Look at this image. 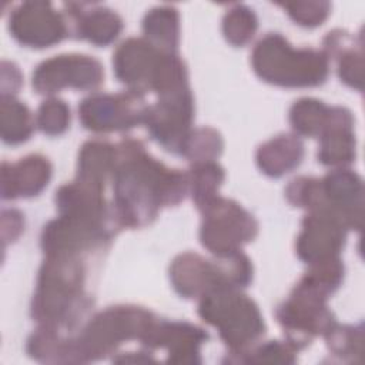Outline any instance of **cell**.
Wrapping results in <instances>:
<instances>
[{
	"mask_svg": "<svg viewBox=\"0 0 365 365\" xmlns=\"http://www.w3.org/2000/svg\"><path fill=\"white\" fill-rule=\"evenodd\" d=\"M255 70L268 81L282 86H312L324 80L327 64L312 50L294 51L281 37L259 41L254 53Z\"/></svg>",
	"mask_w": 365,
	"mask_h": 365,
	"instance_id": "1",
	"label": "cell"
},
{
	"mask_svg": "<svg viewBox=\"0 0 365 365\" xmlns=\"http://www.w3.org/2000/svg\"><path fill=\"white\" fill-rule=\"evenodd\" d=\"M200 314L218 327L224 341L234 349L252 344L264 331L257 307L242 295L232 294L230 288L214 289L204 297Z\"/></svg>",
	"mask_w": 365,
	"mask_h": 365,
	"instance_id": "2",
	"label": "cell"
},
{
	"mask_svg": "<svg viewBox=\"0 0 365 365\" xmlns=\"http://www.w3.org/2000/svg\"><path fill=\"white\" fill-rule=\"evenodd\" d=\"M202 228V242L214 252L228 255L235 252V245L248 241L255 232L254 220L240 207L228 201L214 202Z\"/></svg>",
	"mask_w": 365,
	"mask_h": 365,
	"instance_id": "3",
	"label": "cell"
},
{
	"mask_svg": "<svg viewBox=\"0 0 365 365\" xmlns=\"http://www.w3.org/2000/svg\"><path fill=\"white\" fill-rule=\"evenodd\" d=\"M100 78L101 70L96 60L84 56H60L38 67L33 77V86L40 93H53L64 86L94 87Z\"/></svg>",
	"mask_w": 365,
	"mask_h": 365,
	"instance_id": "4",
	"label": "cell"
},
{
	"mask_svg": "<svg viewBox=\"0 0 365 365\" xmlns=\"http://www.w3.org/2000/svg\"><path fill=\"white\" fill-rule=\"evenodd\" d=\"M143 104L135 96H97L84 100L81 117L86 127L93 130H117L133 127L143 118Z\"/></svg>",
	"mask_w": 365,
	"mask_h": 365,
	"instance_id": "5",
	"label": "cell"
},
{
	"mask_svg": "<svg viewBox=\"0 0 365 365\" xmlns=\"http://www.w3.org/2000/svg\"><path fill=\"white\" fill-rule=\"evenodd\" d=\"M10 30H13L16 38L33 47H44L63 37V23L58 20V16L23 6L10 20Z\"/></svg>",
	"mask_w": 365,
	"mask_h": 365,
	"instance_id": "6",
	"label": "cell"
},
{
	"mask_svg": "<svg viewBox=\"0 0 365 365\" xmlns=\"http://www.w3.org/2000/svg\"><path fill=\"white\" fill-rule=\"evenodd\" d=\"M341 231L335 227L334 220H328L325 214L309 215L304 221V232L299 237L298 252L307 261L322 262V258L329 255L336 250L341 241Z\"/></svg>",
	"mask_w": 365,
	"mask_h": 365,
	"instance_id": "7",
	"label": "cell"
},
{
	"mask_svg": "<svg viewBox=\"0 0 365 365\" xmlns=\"http://www.w3.org/2000/svg\"><path fill=\"white\" fill-rule=\"evenodd\" d=\"M48 177L50 165L46 158L37 155L21 158L16 165H10V171L3 167V197L33 195L47 184Z\"/></svg>",
	"mask_w": 365,
	"mask_h": 365,
	"instance_id": "8",
	"label": "cell"
},
{
	"mask_svg": "<svg viewBox=\"0 0 365 365\" xmlns=\"http://www.w3.org/2000/svg\"><path fill=\"white\" fill-rule=\"evenodd\" d=\"M302 155V145L298 140L282 135L281 138L272 140L269 144L261 147L258 161L261 168L271 175H279L287 173L291 167L299 163Z\"/></svg>",
	"mask_w": 365,
	"mask_h": 365,
	"instance_id": "9",
	"label": "cell"
},
{
	"mask_svg": "<svg viewBox=\"0 0 365 365\" xmlns=\"http://www.w3.org/2000/svg\"><path fill=\"white\" fill-rule=\"evenodd\" d=\"M30 113L24 104L6 98L3 96L1 104V134L3 140L10 144H17L29 138L31 131Z\"/></svg>",
	"mask_w": 365,
	"mask_h": 365,
	"instance_id": "10",
	"label": "cell"
},
{
	"mask_svg": "<svg viewBox=\"0 0 365 365\" xmlns=\"http://www.w3.org/2000/svg\"><path fill=\"white\" fill-rule=\"evenodd\" d=\"M68 120V110L63 101H44L38 111V124L43 131L48 134H58L66 128Z\"/></svg>",
	"mask_w": 365,
	"mask_h": 365,
	"instance_id": "11",
	"label": "cell"
},
{
	"mask_svg": "<svg viewBox=\"0 0 365 365\" xmlns=\"http://www.w3.org/2000/svg\"><path fill=\"white\" fill-rule=\"evenodd\" d=\"M197 178L194 181L195 184V200L198 204H201L202 201L208 202L212 190L218 185V182L221 181L222 173L218 167L215 165H202L197 170Z\"/></svg>",
	"mask_w": 365,
	"mask_h": 365,
	"instance_id": "12",
	"label": "cell"
}]
</instances>
